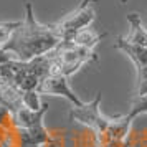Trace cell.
Instances as JSON below:
<instances>
[{
	"mask_svg": "<svg viewBox=\"0 0 147 147\" xmlns=\"http://www.w3.org/2000/svg\"><path fill=\"white\" fill-rule=\"evenodd\" d=\"M60 43L61 38L55 23L53 25L38 23L33 15L32 3L27 2L25 3V20L20 23L18 28H15L13 33L10 35V38L2 48L13 55L15 60L30 61L33 58L50 53Z\"/></svg>",
	"mask_w": 147,
	"mask_h": 147,
	"instance_id": "obj_1",
	"label": "cell"
},
{
	"mask_svg": "<svg viewBox=\"0 0 147 147\" xmlns=\"http://www.w3.org/2000/svg\"><path fill=\"white\" fill-rule=\"evenodd\" d=\"M48 113V104L43 102V106L38 111H32L28 107L22 106L20 109H17L13 113V122L17 127L20 129H33L36 126L43 124V117Z\"/></svg>",
	"mask_w": 147,
	"mask_h": 147,
	"instance_id": "obj_5",
	"label": "cell"
},
{
	"mask_svg": "<svg viewBox=\"0 0 147 147\" xmlns=\"http://www.w3.org/2000/svg\"><path fill=\"white\" fill-rule=\"evenodd\" d=\"M114 47L129 55V58L134 61V65H136L137 69H142V68L147 66V47L131 43L127 38H117Z\"/></svg>",
	"mask_w": 147,
	"mask_h": 147,
	"instance_id": "obj_6",
	"label": "cell"
},
{
	"mask_svg": "<svg viewBox=\"0 0 147 147\" xmlns=\"http://www.w3.org/2000/svg\"><path fill=\"white\" fill-rule=\"evenodd\" d=\"M13 122V113L7 106L0 104V126H8Z\"/></svg>",
	"mask_w": 147,
	"mask_h": 147,
	"instance_id": "obj_11",
	"label": "cell"
},
{
	"mask_svg": "<svg viewBox=\"0 0 147 147\" xmlns=\"http://www.w3.org/2000/svg\"><path fill=\"white\" fill-rule=\"evenodd\" d=\"M106 36V33H101V32H96L94 28H83L80 30L76 36H74V45H78V47H83V48H91L93 50L98 43H99L102 38Z\"/></svg>",
	"mask_w": 147,
	"mask_h": 147,
	"instance_id": "obj_8",
	"label": "cell"
},
{
	"mask_svg": "<svg viewBox=\"0 0 147 147\" xmlns=\"http://www.w3.org/2000/svg\"><path fill=\"white\" fill-rule=\"evenodd\" d=\"M38 94H53V96H63L66 98L73 106H81L83 101L73 93V89L68 83V78L63 74H48L45 80H41V83L36 88Z\"/></svg>",
	"mask_w": 147,
	"mask_h": 147,
	"instance_id": "obj_4",
	"label": "cell"
},
{
	"mask_svg": "<svg viewBox=\"0 0 147 147\" xmlns=\"http://www.w3.org/2000/svg\"><path fill=\"white\" fill-rule=\"evenodd\" d=\"M23 106L32 109V111H38L43 106L40 102V94L36 91H25L23 93Z\"/></svg>",
	"mask_w": 147,
	"mask_h": 147,
	"instance_id": "obj_9",
	"label": "cell"
},
{
	"mask_svg": "<svg viewBox=\"0 0 147 147\" xmlns=\"http://www.w3.org/2000/svg\"><path fill=\"white\" fill-rule=\"evenodd\" d=\"M94 20V7L93 0H81L80 7L74 12L68 13L65 18H61L60 22L55 23V27L58 30L61 41H73L76 33L91 25V22Z\"/></svg>",
	"mask_w": 147,
	"mask_h": 147,
	"instance_id": "obj_3",
	"label": "cell"
},
{
	"mask_svg": "<svg viewBox=\"0 0 147 147\" xmlns=\"http://www.w3.org/2000/svg\"><path fill=\"white\" fill-rule=\"evenodd\" d=\"M101 98H102L101 93H98L94 99L83 102L81 106H73L69 109V119L91 129L94 137L104 132L109 124V117L102 116L101 113Z\"/></svg>",
	"mask_w": 147,
	"mask_h": 147,
	"instance_id": "obj_2",
	"label": "cell"
},
{
	"mask_svg": "<svg viewBox=\"0 0 147 147\" xmlns=\"http://www.w3.org/2000/svg\"><path fill=\"white\" fill-rule=\"evenodd\" d=\"M127 114H129L132 119H136V117L140 116V114H147V94H144V96H137L136 102L132 104L131 111H129Z\"/></svg>",
	"mask_w": 147,
	"mask_h": 147,
	"instance_id": "obj_10",
	"label": "cell"
},
{
	"mask_svg": "<svg viewBox=\"0 0 147 147\" xmlns=\"http://www.w3.org/2000/svg\"><path fill=\"white\" fill-rule=\"evenodd\" d=\"M127 22L131 23V35L127 40L131 43H136V45L147 47V28H144V23L140 20L139 13H129Z\"/></svg>",
	"mask_w": 147,
	"mask_h": 147,
	"instance_id": "obj_7",
	"label": "cell"
}]
</instances>
